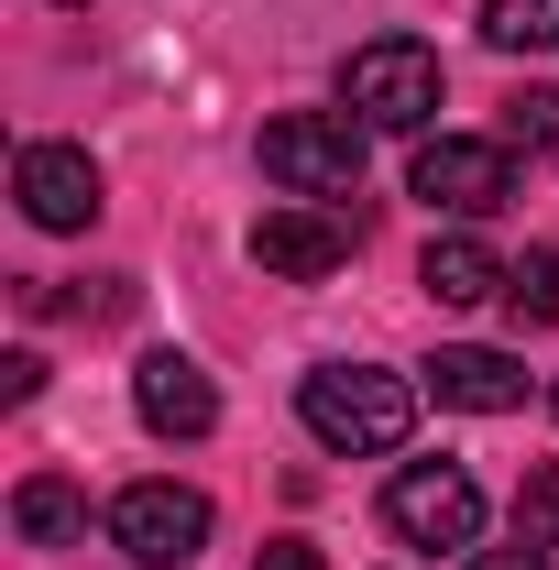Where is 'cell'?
<instances>
[{
	"mask_svg": "<svg viewBox=\"0 0 559 570\" xmlns=\"http://www.w3.org/2000/svg\"><path fill=\"white\" fill-rule=\"evenodd\" d=\"M296 417H307L318 450H341V461H384V450H406V428H418V384L384 373V362H318V373L296 384Z\"/></svg>",
	"mask_w": 559,
	"mask_h": 570,
	"instance_id": "cell-1",
	"label": "cell"
},
{
	"mask_svg": "<svg viewBox=\"0 0 559 570\" xmlns=\"http://www.w3.org/2000/svg\"><path fill=\"white\" fill-rule=\"evenodd\" d=\"M341 110L362 121V132H428V121H439V56H428L418 33H373V45H351Z\"/></svg>",
	"mask_w": 559,
	"mask_h": 570,
	"instance_id": "cell-2",
	"label": "cell"
},
{
	"mask_svg": "<svg viewBox=\"0 0 559 570\" xmlns=\"http://www.w3.org/2000/svg\"><path fill=\"white\" fill-rule=\"evenodd\" d=\"M264 176L285 198L351 209L362 198V121L351 110H285V121H264Z\"/></svg>",
	"mask_w": 559,
	"mask_h": 570,
	"instance_id": "cell-3",
	"label": "cell"
},
{
	"mask_svg": "<svg viewBox=\"0 0 559 570\" xmlns=\"http://www.w3.org/2000/svg\"><path fill=\"white\" fill-rule=\"evenodd\" d=\"M384 527H395L406 549H472V538H483V483H472L461 461H406V472L384 483Z\"/></svg>",
	"mask_w": 559,
	"mask_h": 570,
	"instance_id": "cell-4",
	"label": "cell"
},
{
	"mask_svg": "<svg viewBox=\"0 0 559 570\" xmlns=\"http://www.w3.org/2000/svg\"><path fill=\"white\" fill-rule=\"evenodd\" d=\"M110 538H121L133 570H187L209 549V494L198 483H133V494L110 504Z\"/></svg>",
	"mask_w": 559,
	"mask_h": 570,
	"instance_id": "cell-5",
	"label": "cell"
},
{
	"mask_svg": "<svg viewBox=\"0 0 559 570\" xmlns=\"http://www.w3.org/2000/svg\"><path fill=\"white\" fill-rule=\"evenodd\" d=\"M418 198L450 219H493L516 198V142H483V132H428L418 142Z\"/></svg>",
	"mask_w": 559,
	"mask_h": 570,
	"instance_id": "cell-6",
	"label": "cell"
},
{
	"mask_svg": "<svg viewBox=\"0 0 559 570\" xmlns=\"http://www.w3.org/2000/svg\"><path fill=\"white\" fill-rule=\"evenodd\" d=\"M351 242H362V219H351V209H318V198H296V209H264V219H253V264H264V275H285V285L341 275Z\"/></svg>",
	"mask_w": 559,
	"mask_h": 570,
	"instance_id": "cell-7",
	"label": "cell"
},
{
	"mask_svg": "<svg viewBox=\"0 0 559 570\" xmlns=\"http://www.w3.org/2000/svg\"><path fill=\"white\" fill-rule=\"evenodd\" d=\"M11 198H22L33 230H88V219H99V165H88L77 142H22Z\"/></svg>",
	"mask_w": 559,
	"mask_h": 570,
	"instance_id": "cell-8",
	"label": "cell"
},
{
	"mask_svg": "<svg viewBox=\"0 0 559 570\" xmlns=\"http://www.w3.org/2000/svg\"><path fill=\"white\" fill-rule=\"evenodd\" d=\"M133 406H143V428H154V439H209V428H219V384H209L187 352H143Z\"/></svg>",
	"mask_w": 559,
	"mask_h": 570,
	"instance_id": "cell-9",
	"label": "cell"
},
{
	"mask_svg": "<svg viewBox=\"0 0 559 570\" xmlns=\"http://www.w3.org/2000/svg\"><path fill=\"white\" fill-rule=\"evenodd\" d=\"M428 395H439V406H461V417H504V406H527V362L461 341V352L428 362Z\"/></svg>",
	"mask_w": 559,
	"mask_h": 570,
	"instance_id": "cell-10",
	"label": "cell"
},
{
	"mask_svg": "<svg viewBox=\"0 0 559 570\" xmlns=\"http://www.w3.org/2000/svg\"><path fill=\"white\" fill-rule=\"evenodd\" d=\"M504 275H516V264L493 253L483 230H439V242L418 253V285L439 296V307H483V296H504Z\"/></svg>",
	"mask_w": 559,
	"mask_h": 570,
	"instance_id": "cell-11",
	"label": "cell"
},
{
	"mask_svg": "<svg viewBox=\"0 0 559 570\" xmlns=\"http://www.w3.org/2000/svg\"><path fill=\"white\" fill-rule=\"evenodd\" d=\"M11 527H22L33 549H67V538H88V494H77L67 472H33V483L11 494Z\"/></svg>",
	"mask_w": 559,
	"mask_h": 570,
	"instance_id": "cell-12",
	"label": "cell"
},
{
	"mask_svg": "<svg viewBox=\"0 0 559 570\" xmlns=\"http://www.w3.org/2000/svg\"><path fill=\"white\" fill-rule=\"evenodd\" d=\"M483 33L504 56H559V0H483Z\"/></svg>",
	"mask_w": 559,
	"mask_h": 570,
	"instance_id": "cell-13",
	"label": "cell"
},
{
	"mask_svg": "<svg viewBox=\"0 0 559 570\" xmlns=\"http://www.w3.org/2000/svg\"><path fill=\"white\" fill-rule=\"evenodd\" d=\"M504 307H516V318H538V330L559 318V242H538V253L504 275Z\"/></svg>",
	"mask_w": 559,
	"mask_h": 570,
	"instance_id": "cell-14",
	"label": "cell"
},
{
	"mask_svg": "<svg viewBox=\"0 0 559 570\" xmlns=\"http://www.w3.org/2000/svg\"><path fill=\"white\" fill-rule=\"evenodd\" d=\"M516 538H527V549H559V461H538V472L516 483Z\"/></svg>",
	"mask_w": 559,
	"mask_h": 570,
	"instance_id": "cell-15",
	"label": "cell"
},
{
	"mask_svg": "<svg viewBox=\"0 0 559 570\" xmlns=\"http://www.w3.org/2000/svg\"><path fill=\"white\" fill-rule=\"evenodd\" d=\"M504 142L549 154V142H559V88H527V99H504Z\"/></svg>",
	"mask_w": 559,
	"mask_h": 570,
	"instance_id": "cell-16",
	"label": "cell"
},
{
	"mask_svg": "<svg viewBox=\"0 0 559 570\" xmlns=\"http://www.w3.org/2000/svg\"><path fill=\"white\" fill-rule=\"evenodd\" d=\"M472 570H549V549H527V538L516 549H472Z\"/></svg>",
	"mask_w": 559,
	"mask_h": 570,
	"instance_id": "cell-17",
	"label": "cell"
},
{
	"mask_svg": "<svg viewBox=\"0 0 559 570\" xmlns=\"http://www.w3.org/2000/svg\"><path fill=\"white\" fill-rule=\"evenodd\" d=\"M253 570H330V560H318L307 538H275V549H264V560H253Z\"/></svg>",
	"mask_w": 559,
	"mask_h": 570,
	"instance_id": "cell-18",
	"label": "cell"
},
{
	"mask_svg": "<svg viewBox=\"0 0 559 570\" xmlns=\"http://www.w3.org/2000/svg\"><path fill=\"white\" fill-rule=\"evenodd\" d=\"M549 417H559V384H549Z\"/></svg>",
	"mask_w": 559,
	"mask_h": 570,
	"instance_id": "cell-19",
	"label": "cell"
},
{
	"mask_svg": "<svg viewBox=\"0 0 559 570\" xmlns=\"http://www.w3.org/2000/svg\"><path fill=\"white\" fill-rule=\"evenodd\" d=\"M67 11H88V0H67Z\"/></svg>",
	"mask_w": 559,
	"mask_h": 570,
	"instance_id": "cell-20",
	"label": "cell"
}]
</instances>
